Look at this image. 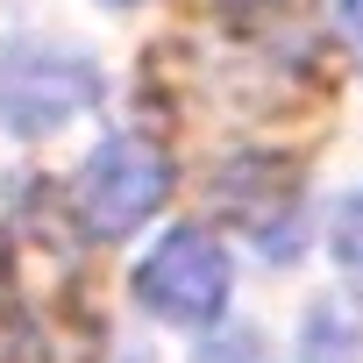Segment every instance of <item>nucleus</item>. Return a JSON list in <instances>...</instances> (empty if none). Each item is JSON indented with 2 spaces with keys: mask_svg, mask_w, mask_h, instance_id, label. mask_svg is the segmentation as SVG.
Wrapping results in <instances>:
<instances>
[{
  "mask_svg": "<svg viewBox=\"0 0 363 363\" xmlns=\"http://www.w3.org/2000/svg\"><path fill=\"white\" fill-rule=\"evenodd\" d=\"M114 8H128V0H114Z\"/></svg>",
  "mask_w": 363,
  "mask_h": 363,
  "instance_id": "9",
  "label": "nucleus"
},
{
  "mask_svg": "<svg viewBox=\"0 0 363 363\" xmlns=\"http://www.w3.org/2000/svg\"><path fill=\"white\" fill-rule=\"evenodd\" d=\"M221 8H271V0H221Z\"/></svg>",
  "mask_w": 363,
  "mask_h": 363,
  "instance_id": "8",
  "label": "nucleus"
},
{
  "mask_svg": "<svg viewBox=\"0 0 363 363\" xmlns=\"http://www.w3.org/2000/svg\"><path fill=\"white\" fill-rule=\"evenodd\" d=\"M299 363H363V328L349 306H313L306 313V342Z\"/></svg>",
  "mask_w": 363,
  "mask_h": 363,
  "instance_id": "4",
  "label": "nucleus"
},
{
  "mask_svg": "<svg viewBox=\"0 0 363 363\" xmlns=\"http://www.w3.org/2000/svg\"><path fill=\"white\" fill-rule=\"evenodd\" d=\"M200 363H271V356H264V342H257L250 328H235V335H214V342L200 349Z\"/></svg>",
  "mask_w": 363,
  "mask_h": 363,
  "instance_id": "6",
  "label": "nucleus"
},
{
  "mask_svg": "<svg viewBox=\"0 0 363 363\" xmlns=\"http://www.w3.org/2000/svg\"><path fill=\"white\" fill-rule=\"evenodd\" d=\"M328 250H335V264H342L349 278H363V193H349V200L335 207V228H328Z\"/></svg>",
  "mask_w": 363,
  "mask_h": 363,
  "instance_id": "5",
  "label": "nucleus"
},
{
  "mask_svg": "<svg viewBox=\"0 0 363 363\" xmlns=\"http://www.w3.org/2000/svg\"><path fill=\"white\" fill-rule=\"evenodd\" d=\"M228 285H235V264H228V250H221L207 228H171V235L143 257V271H135L143 306H150L157 320H178V328L221 320Z\"/></svg>",
  "mask_w": 363,
  "mask_h": 363,
  "instance_id": "2",
  "label": "nucleus"
},
{
  "mask_svg": "<svg viewBox=\"0 0 363 363\" xmlns=\"http://www.w3.org/2000/svg\"><path fill=\"white\" fill-rule=\"evenodd\" d=\"M164 200H171V157L143 135H107L79 171V214L100 242L135 235Z\"/></svg>",
  "mask_w": 363,
  "mask_h": 363,
  "instance_id": "1",
  "label": "nucleus"
},
{
  "mask_svg": "<svg viewBox=\"0 0 363 363\" xmlns=\"http://www.w3.org/2000/svg\"><path fill=\"white\" fill-rule=\"evenodd\" d=\"M342 36H349V50L363 65V0H342Z\"/></svg>",
  "mask_w": 363,
  "mask_h": 363,
  "instance_id": "7",
  "label": "nucleus"
},
{
  "mask_svg": "<svg viewBox=\"0 0 363 363\" xmlns=\"http://www.w3.org/2000/svg\"><path fill=\"white\" fill-rule=\"evenodd\" d=\"M100 100V72L65 50H0V128L8 135H57L72 114Z\"/></svg>",
  "mask_w": 363,
  "mask_h": 363,
  "instance_id": "3",
  "label": "nucleus"
}]
</instances>
